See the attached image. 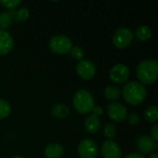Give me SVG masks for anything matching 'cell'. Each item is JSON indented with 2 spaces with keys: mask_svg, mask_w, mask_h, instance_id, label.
<instances>
[{
  "mask_svg": "<svg viewBox=\"0 0 158 158\" xmlns=\"http://www.w3.org/2000/svg\"><path fill=\"white\" fill-rule=\"evenodd\" d=\"M122 94L127 103L132 106L140 105L146 97L147 92L143 84L131 81L127 83L122 90Z\"/></svg>",
  "mask_w": 158,
  "mask_h": 158,
  "instance_id": "cell-1",
  "label": "cell"
},
{
  "mask_svg": "<svg viewBox=\"0 0 158 158\" xmlns=\"http://www.w3.org/2000/svg\"><path fill=\"white\" fill-rule=\"evenodd\" d=\"M137 76L143 84L154 83L158 77V63L156 59H145L137 67Z\"/></svg>",
  "mask_w": 158,
  "mask_h": 158,
  "instance_id": "cell-2",
  "label": "cell"
},
{
  "mask_svg": "<svg viewBox=\"0 0 158 158\" xmlns=\"http://www.w3.org/2000/svg\"><path fill=\"white\" fill-rule=\"evenodd\" d=\"M73 106L75 110L80 114H88L94 106V99L93 94L85 89L78 91L73 98Z\"/></svg>",
  "mask_w": 158,
  "mask_h": 158,
  "instance_id": "cell-3",
  "label": "cell"
},
{
  "mask_svg": "<svg viewBox=\"0 0 158 158\" xmlns=\"http://www.w3.org/2000/svg\"><path fill=\"white\" fill-rule=\"evenodd\" d=\"M71 47V40L65 35H56L52 37L49 42L50 50L58 55H66L69 53Z\"/></svg>",
  "mask_w": 158,
  "mask_h": 158,
  "instance_id": "cell-4",
  "label": "cell"
},
{
  "mask_svg": "<svg viewBox=\"0 0 158 158\" xmlns=\"http://www.w3.org/2000/svg\"><path fill=\"white\" fill-rule=\"evenodd\" d=\"M134 35L131 30L129 28H119L113 35V44L118 49H124L128 47L133 41Z\"/></svg>",
  "mask_w": 158,
  "mask_h": 158,
  "instance_id": "cell-5",
  "label": "cell"
},
{
  "mask_svg": "<svg viewBox=\"0 0 158 158\" xmlns=\"http://www.w3.org/2000/svg\"><path fill=\"white\" fill-rule=\"evenodd\" d=\"M78 153L81 158H95L98 154L97 144L90 139L82 140L79 144Z\"/></svg>",
  "mask_w": 158,
  "mask_h": 158,
  "instance_id": "cell-6",
  "label": "cell"
},
{
  "mask_svg": "<svg viewBox=\"0 0 158 158\" xmlns=\"http://www.w3.org/2000/svg\"><path fill=\"white\" fill-rule=\"evenodd\" d=\"M109 77L113 82L121 84V83L127 81V80L129 79L130 69L124 64H117L111 69Z\"/></svg>",
  "mask_w": 158,
  "mask_h": 158,
  "instance_id": "cell-7",
  "label": "cell"
},
{
  "mask_svg": "<svg viewBox=\"0 0 158 158\" xmlns=\"http://www.w3.org/2000/svg\"><path fill=\"white\" fill-rule=\"evenodd\" d=\"M107 114L111 119L116 122H122L128 117V110L120 103H112L107 107Z\"/></svg>",
  "mask_w": 158,
  "mask_h": 158,
  "instance_id": "cell-8",
  "label": "cell"
},
{
  "mask_svg": "<svg viewBox=\"0 0 158 158\" xmlns=\"http://www.w3.org/2000/svg\"><path fill=\"white\" fill-rule=\"evenodd\" d=\"M76 71L78 75L83 80H91L94 77L96 69L94 63L89 60L82 59L78 62L76 66Z\"/></svg>",
  "mask_w": 158,
  "mask_h": 158,
  "instance_id": "cell-9",
  "label": "cell"
},
{
  "mask_svg": "<svg viewBox=\"0 0 158 158\" xmlns=\"http://www.w3.org/2000/svg\"><path fill=\"white\" fill-rule=\"evenodd\" d=\"M104 158H121L122 152L118 143L113 141H106L101 147Z\"/></svg>",
  "mask_w": 158,
  "mask_h": 158,
  "instance_id": "cell-10",
  "label": "cell"
},
{
  "mask_svg": "<svg viewBox=\"0 0 158 158\" xmlns=\"http://www.w3.org/2000/svg\"><path fill=\"white\" fill-rule=\"evenodd\" d=\"M137 147L140 152L143 154H150L156 150L158 147L157 143L155 142L151 137L149 136H141L137 140Z\"/></svg>",
  "mask_w": 158,
  "mask_h": 158,
  "instance_id": "cell-11",
  "label": "cell"
},
{
  "mask_svg": "<svg viewBox=\"0 0 158 158\" xmlns=\"http://www.w3.org/2000/svg\"><path fill=\"white\" fill-rule=\"evenodd\" d=\"M14 46V41L10 33L0 30V55H7Z\"/></svg>",
  "mask_w": 158,
  "mask_h": 158,
  "instance_id": "cell-12",
  "label": "cell"
},
{
  "mask_svg": "<svg viewBox=\"0 0 158 158\" xmlns=\"http://www.w3.org/2000/svg\"><path fill=\"white\" fill-rule=\"evenodd\" d=\"M64 155V148L59 143H51L44 149L46 158H60Z\"/></svg>",
  "mask_w": 158,
  "mask_h": 158,
  "instance_id": "cell-13",
  "label": "cell"
},
{
  "mask_svg": "<svg viewBox=\"0 0 158 158\" xmlns=\"http://www.w3.org/2000/svg\"><path fill=\"white\" fill-rule=\"evenodd\" d=\"M100 126H101V121H100L99 118L95 115L89 116L84 121L85 130L89 133H96L99 131Z\"/></svg>",
  "mask_w": 158,
  "mask_h": 158,
  "instance_id": "cell-14",
  "label": "cell"
},
{
  "mask_svg": "<svg viewBox=\"0 0 158 158\" xmlns=\"http://www.w3.org/2000/svg\"><path fill=\"white\" fill-rule=\"evenodd\" d=\"M52 115L58 119L66 118L69 115V108L62 104H57L52 108Z\"/></svg>",
  "mask_w": 158,
  "mask_h": 158,
  "instance_id": "cell-15",
  "label": "cell"
},
{
  "mask_svg": "<svg viewBox=\"0 0 158 158\" xmlns=\"http://www.w3.org/2000/svg\"><path fill=\"white\" fill-rule=\"evenodd\" d=\"M104 94L107 100L114 101V100H118L120 97L121 92L119 88L117 86H108L105 89Z\"/></svg>",
  "mask_w": 158,
  "mask_h": 158,
  "instance_id": "cell-16",
  "label": "cell"
},
{
  "mask_svg": "<svg viewBox=\"0 0 158 158\" xmlns=\"http://www.w3.org/2000/svg\"><path fill=\"white\" fill-rule=\"evenodd\" d=\"M152 37V31L149 27L143 25L136 30V38L140 41H147Z\"/></svg>",
  "mask_w": 158,
  "mask_h": 158,
  "instance_id": "cell-17",
  "label": "cell"
},
{
  "mask_svg": "<svg viewBox=\"0 0 158 158\" xmlns=\"http://www.w3.org/2000/svg\"><path fill=\"white\" fill-rule=\"evenodd\" d=\"M144 117L149 122H156L158 120V107L156 106H152L148 107L144 112Z\"/></svg>",
  "mask_w": 158,
  "mask_h": 158,
  "instance_id": "cell-18",
  "label": "cell"
},
{
  "mask_svg": "<svg viewBox=\"0 0 158 158\" xmlns=\"http://www.w3.org/2000/svg\"><path fill=\"white\" fill-rule=\"evenodd\" d=\"M12 23V15L8 12L0 13V29L5 31Z\"/></svg>",
  "mask_w": 158,
  "mask_h": 158,
  "instance_id": "cell-19",
  "label": "cell"
},
{
  "mask_svg": "<svg viewBox=\"0 0 158 158\" xmlns=\"http://www.w3.org/2000/svg\"><path fill=\"white\" fill-rule=\"evenodd\" d=\"M10 111H11V107L8 102L0 99V119L7 118L10 114Z\"/></svg>",
  "mask_w": 158,
  "mask_h": 158,
  "instance_id": "cell-20",
  "label": "cell"
},
{
  "mask_svg": "<svg viewBox=\"0 0 158 158\" xmlns=\"http://www.w3.org/2000/svg\"><path fill=\"white\" fill-rule=\"evenodd\" d=\"M104 134L105 136L111 140V139H114L116 137V134H117V129H116V126L112 123H108L105 126L104 128Z\"/></svg>",
  "mask_w": 158,
  "mask_h": 158,
  "instance_id": "cell-21",
  "label": "cell"
},
{
  "mask_svg": "<svg viewBox=\"0 0 158 158\" xmlns=\"http://www.w3.org/2000/svg\"><path fill=\"white\" fill-rule=\"evenodd\" d=\"M69 53H70L71 56L78 61L82 60L84 57V51L80 46H72Z\"/></svg>",
  "mask_w": 158,
  "mask_h": 158,
  "instance_id": "cell-22",
  "label": "cell"
},
{
  "mask_svg": "<svg viewBox=\"0 0 158 158\" xmlns=\"http://www.w3.org/2000/svg\"><path fill=\"white\" fill-rule=\"evenodd\" d=\"M30 16V12L29 10L26 8V7H22L20 9L18 10V12H16V15H15V20L16 21H19V22H21V21H24L26 20Z\"/></svg>",
  "mask_w": 158,
  "mask_h": 158,
  "instance_id": "cell-23",
  "label": "cell"
},
{
  "mask_svg": "<svg viewBox=\"0 0 158 158\" xmlns=\"http://www.w3.org/2000/svg\"><path fill=\"white\" fill-rule=\"evenodd\" d=\"M0 4L8 9H13L21 4V0H1Z\"/></svg>",
  "mask_w": 158,
  "mask_h": 158,
  "instance_id": "cell-24",
  "label": "cell"
},
{
  "mask_svg": "<svg viewBox=\"0 0 158 158\" xmlns=\"http://www.w3.org/2000/svg\"><path fill=\"white\" fill-rule=\"evenodd\" d=\"M127 118H128V121H129V123L131 125H137V124L140 123V117L135 113H132V114L129 115L127 117Z\"/></svg>",
  "mask_w": 158,
  "mask_h": 158,
  "instance_id": "cell-25",
  "label": "cell"
},
{
  "mask_svg": "<svg viewBox=\"0 0 158 158\" xmlns=\"http://www.w3.org/2000/svg\"><path fill=\"white\" fill-rule=\"evenodd\" d=\"M151 138L157 143L158 141V125H155L151 130Z\"/></svg>",
  "mask_w": 158,
  "mask_h": 158,
  "instance_id": "cell-26",
  "label": "cell"
},
{
  "mask_svg": "<svg viewBox=\"0 0 158 158\" xmlns=\"http://www.w3.org/2000/svg\"><path fill=\"white\" fill-rule=\"evenodd\" d=\"M92 112L94 113V115H95L97 117H98V115H103V113H104L103 108L99 106H94L92 109Z\"/></svg>",
  "mask_w": 158,
  "mask_h": 158,
  "instance_id": "cell-27",
  "label": "cell"
},
{
  "mask_svg": "<svg viewBox=\"0 0 158 158\" xmlns=\"http://www.w3.org/2000/svg\"><path fill=\"white\" fill-rule=\"evenodd\" d=\"M124 158H145L144 156H143L142 154L139 153H133V154H130L128 156H126Z\"/></svg>",
  "mask_w": 158,
  "mask_h": 158,
  "instance_id": "cell-28",
  "label": "cell"
},
{
  "mask_svg": "<svg viewBox=\"0 0 158 158\" xmlns=\"http://www.w3.org/2000/svg\"><path fill=\"white\" fill-rule=\"evenodd\" d=\"M149 158H158V155L157 154H156V153L151 154V156H149Z\"/></svg>",
  "mask_w": 158,
  "mask_h": 158,
  "instance_id": "cell-29",
  "label": "cell"
},
{
  "mask_svg": "<svg viewBox=\"0 0 158 158\" xmlns=\"http://www.w3.org/2000/svg\"><path fill=\"white\" fill-rule=\"evenodd\" d=\"M12 158H23L22 156H14V157Z\"/></svg>",
  "mask_w": 158,
  "mask_h": 158,
  "instance_id": "cell-30",
  "label": "cell"
}]
</instances>
